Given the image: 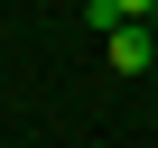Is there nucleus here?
<instances>
[{"instance_id":"nucleus-2","label":"nucleus","mask_w":158,"mask_h":148,"mask_svg":"<svg viewBox=\"0 0 158 148\" xmlns=\"http://www.w3.org/2000/svg\"><path fill=\"white\" fill-rule=\"evenodd\" d=\"M102 10H112V19H149V0H102Z\"/></svg>"},{"instance_id":"nucleus-1","label":"nucleus","mask_w":158,"mask_h":148,"mask_svg":"<svg viewBox=\"0 0 158 148\" xmlns=\"http://www.w3.org/2000/svg\"><path fill=\"white\" fill-rule=\"evenodd\" d=\"M102 46H112V74H139V65H149V19H121V28H102Z\"/></svg>"},{"instance_id":"nucleus-3","label":"nucleus","mask_w":158,"mask_h":148,"mask_svg":"<svg viewBox=\"0 0 158 148\" xmlns=\"http://www.w3.org/2000/svg\"><path fill=\"white\" fill-rule=\"evenodd\" d=\"M149 28H158V0H149Z\"/></svg>"}]
</instances>
